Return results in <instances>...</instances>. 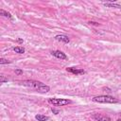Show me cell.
<instances>
[{"instance_id": "cell-4", "label": "cell", "mask_w": 121, "mask_h": 121, "mask_svg": "<svg viewBox=\"0 0 121 121\" xmlns=\"http://www.w3.org/2000/svg\"><path fill=\"white\" fill-rule=\"evenodd\" d=\"M93 118L96 121H111V118L108 115L102 114V113H95L93 115Z\"/></svg>"}, {"instance_id": "cell-13", "label": "cell", "mask_w": 121, "mask_h": 121, "mask_svg": "<svg viewBox=\"0 0 121 121\" xmlns=\"http://www.w3.org/2000/svg\"><path fill=\"white\" fill-rule=\"evenodd\" d=\"M6 63H10V61H9V60H8L7 59L1 58V59H0V64H6Z\"/></svg>"}, {"instance_id": "cell-10", "label": "cell", "mask_w": 121, "mask_h": 121, "mask_svg": "<svg viewBox=\"0 0 121 121\" xmlns=\"http://www.w3.org/2000/svg\"><path fill=\"white\" fill-rule=\"evenodd\" d=\"M0 15H2V16H5V17H8V18H9V19H12V16H11V14H10L9 12H8V11L4 10V9H0Z\"/></svg>"}, {"instance_id": "cell-8", "label": "cell", "mask_w": 121, "mask_h": 121, "mask_svg": "<svg viewBox=\"0 0 121 121\" xmlns=\"http://www.w3.org/2000/svg\"><path fill=\"white\" fill-rule=\"evenodd\" d=\"M35 119L38 121H47L49 119V117L46 115H43V114H37V115H35Z\"/></svg>"}, {"instance_id": "cell-3", "label": "cell", "mask_w": 121, "mask_h": 121, "mask_svg": "<svg viewBox=\"0 0 121 121\" xmlns=\"http://www.w3.org/2000/svg\"><path fill=\"white\" fill-rule=\"evenodd\" d=\"M47 101L49 104H52L54 106H65L72 103L70 99H66V98H48Z\"/></svg>"}, {"instance_id": "cell-17", "label": "cell", "mask_w": 121, "mask_h": 121, "mask_svg": "<svg viewBox=\"0 0 121 121\" xmlns=\"http://www.w3.org/2000/svg\"><path fill=\"white\" fill-rule=\"evenodd\" d=\"M116 121H121V119H117V120H116Z\"/></svg>"}, {"instance_id": "cell-14", "label": "cell", "mask_w": 121, "mask_h": 121, "mask_svg": "<svg viewBox=\"0 0 121 121\" xmlns=\"http://www.w3.org/2000/svg\"><path fill=\"white\" fill-rule=\"evenodd\" d=\"M15 74H17V75H22V74H23V70H21V69H15Z\"/></svg>"}, {"instance_id": "cell-15", "label": "cell", "mask_w": 121, "mask_h": 121, "mask_svg": "<svg viewBox=\"0 0 121 121\" xmlns=\"http://www.w3.org/2000/svg\"><path fill=\"white\" fill-rule=\"evenodd\" d=\"M51 111H52V112H53L54 114H59V112H60L59 110H56V109H54V108H52Z\"/></svg>"}, {"instance_id": "cell-6", "label": "cell", "mask_w": 121, "mask_h": 121, "mask_svg": "<svg viewBox=\"0 0 121 121\" xmlns=\"http://www.w3.org/2000/svg\"><path fill=\"white\" fill-rule=\"evenodd\" d=\"M66 70L74 75H83L85 74V71L83 69H79V68H75V67H68L66 68Z\"/></svg>"}, {"instance_id": "cell-11", "label": "cell", "mask_w": 121, "mask_h": 121, "mask_svg": "<svg viewBox=\"0 0 121 121\" xmlns=\"http://www.w3.org/2000/svg\"><path fill=\"white\" fill-rule=\"evenodd\" d=\"M104 6L105 7H108V8H117V9H121V6L118 5V4H113V3H104Z\"/></svg>"}, {"instance_id": "cell-16", "label": "cell", "mask_w": 121, "mask_h": 121, "mask_svg": "<svg viewBox=\"0 0 121 121\" xmlns=\"http://www.w3.org/2000/svg\"><path fill=\"white\" fill-rule=\"evenodd\" d=\"M17 42H18V43H23V40H22V39H18Z\"/></svg>"}, {"instance_id": "cell-12", "label": "cell", "mask_w": 121, "mask_h": 121, "mask_svg": "<svg viewBox=\"0 0 121 121\" xmlns=\"http://www.w3.org/2000/svg\"><path fill=\"white\" fill-rule=\"evenodd\" d=\"M5 82H8V78H6L5 76L1 75L0 76V83H5Z\"/></svg>"}, {"instance_id": "cell-7", "label": "cell", "mask_w": 121, "mask_h": 121, "mask_svg": "<svg viewBox=\"0 0 121 121\" xmlns=\"http://www.w3.org/2000/svg\"><path fill=\"white\" fill-rule=\"evenodd\" d=\"M55 39H56L57 41H59V42H62V43H68L70 42V39L68 38V36L63 35V34L55 36Z\"/></svg>"}, {"instance_id": "cell-1", "label": "cell", "mask_w": 121, "mask_h": 121, "mask_svg": "<svg viewBox=\"0 0 121 121\" xmlns=\"http://www.w3.org/2000/svg\"><path fill=\"white\" fill-rule=\"evenodd\" d=\"M22 85L26 86V87H30L35 89L37 92L42 93V94H45L50 90V87L48 85L43 84L42 81H38V80H34V79H26L23 80L21 82Z\"/></svg>"}, {"instance_id": "cell-5", "label": "cell", "mask_w": 121, "mask_h": 121, "mask_svg": "<svg viewBox=\"0 0 121 121\" xmlns=\"http://www.w3.org/2000/svg\"><path fill=\"white\" fill-rule=\"evenodd\" d=\"M51 54H52L54 57L58 58V59H60V60H67V56H66L65 53H63L62 51H60V50H54V51L51 52Z\"/></svg>"}, {"instance_id": "cell-9", "label": "cell", "mask_w": 121, "mask_h": 121, "mask_svg": "<svg viewBox=\"0 0 121 121\" xmlns=\"http://www.w3.org/2000/svg\"><path fill=\"white\" fill-rule=\"evenodd\" d=\"M13 51L18 54H23V53H25L26 50L23 46H15V47H13Z\"/></svg>"}, {"instance_id": "cell-2", "label": "cell", "mask_w": 121, "mask_h": 121, "mask_svg": "<svg viewBox=\"0 0 121 121\" xmlns=\"http://www.w3.org/2000/svg\"><path fill=\"white\" fill-rule=\"evenodd\" d=\"M93 102L96 103H106V104H112V103H118V99L114 98L112 95H98L92 98Z\"/></svg>"}]
</instances>
